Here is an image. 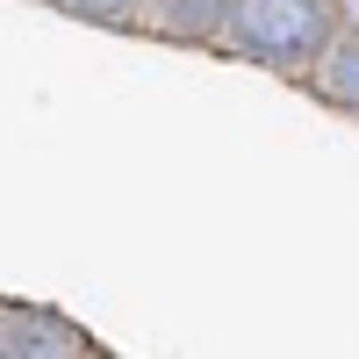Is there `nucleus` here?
I'll return each instance as SVG.
<instances>
[{
  "label": "nucleus",
  "mask_w": 359,
  "mask_h": 359,
  "mask_svg": "<svg viewBox=\"0 0 359 359\" xmlns=\"http://www.w3.org/2000/svg\"><path fill=\"white\" fill-rule=\"evenodd\" d=\"M230 36L252 50H273V57H302L323 43V8L316 0H237Z\"/></svg>",
  "instance_id": "nucleus-1"
},
{
  "label": "nucleus",
  "mask_w": 359,
  "mask_h": 359,
  "mask_svg": "<svg viewBox=\"0 0 359 359\" xmlns=\"http://www.w3.org/2000/svg\"><path fill=\"white\" fill-rule=\"evenodd\" d=\"M323 86H331V94H345V101H359V36L331 50V65H323Z\"/></svg>",
  "instance_id": "nucleus-2"
},
{
  "label": "nucleus",
  "mask_w": 359,
  "mask_h": 359,
  "mask_svg": "<svg viewBox=\"0 0 359 359\" xmlns=\"http://www.w3.org/2000/svg\"><path fill=\"white\" fill-rule=\"evenodd\" d=\"M72 8H86V15H115L123 0H72Z\"/></svg>",
  "instance_id": "nucleus-3"
}]
</instances>
